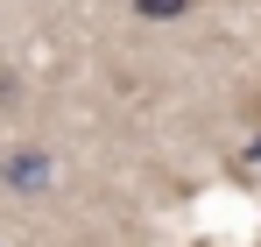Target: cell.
Here are the masks:
<instances>
[{"instance_id":"1","label":"cell","mask_w":261,"mask_h":247,"mask_svg":"<svg viewBox=\"0 0 261 247\" xmlns=\"http://www.w3.org/2000/svg\"><path fill=\"white\" fill-rule=\"evenodd\" d=\"M0 177H7L14 191H43V184H49V156H43V149H14V156L0 163Z\"/></svg>"},{"instance_id":"2","label":"cell","mask_w":261,"mask_h":247,"mask_svg":"<svg viewBox=\"0 0 261 247\" xmlns=\"http://www.w3.org/2000/svg\"><path fill=\"white\" fill-rule=\"evenodd\" d=\"M134 14L141 21H176V14H191V0H134Z\"/></svg>"}]
</instances>
